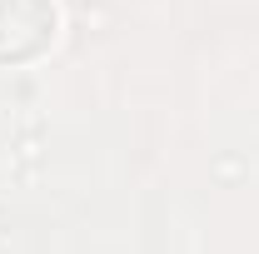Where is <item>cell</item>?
I'll list each match as a JSON object with an SVG mask.
<instances>
[{
  "mask_svg": "<svg viewBox=\"0 0 259 254\" xmlns=\"http://www.w3.org/2000/svg\"><path fill=\"white\" fill-rule=\"evenodd\" d=\"M55 40L50 0H0V60H30Z\"/></svg>",
  "mask_w": 259,
  "mask_h": 254,
  "instance_id": "1",
  "label": "cell"
}]
</instances>
